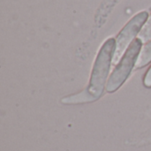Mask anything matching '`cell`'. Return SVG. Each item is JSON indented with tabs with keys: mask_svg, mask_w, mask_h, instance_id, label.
I'll list each match as a JSON object with an SVG mask.
<instances>
[{
	"mask_svg": "<svg viewBox=\"0 0 151 151\" xmlns=\"http://www.w3.org/2000/svg\"><path fill=\"white\" fill-rule=\"evenodd\" d=\"M143 83H144V86L145 87L151 88V67L149 69V71L147 72V73L145 74Z\"/></svg>",
	"mask_w": 151,
	"mask_h": 151,
	"instance_id": "obj_7",
	"label": "cell"
},
{
	"mask_svg": "<svg viewBox=\"0 0 151 151\" xmlns=\"http://www.w3.org/2000/svg\"><path fill=\"white\" fill-rule=\"evenodd\" d=\"M115 49L116 40L109 38L104 42L96 56L90 81L86 88V91L94 99V101L99 99L104 93L111 65H112L111 63Z\"/></svg>",
	"mask_w": 151,
	"mask_h": 151,
	"instance_id": "obj_1",
	"label": "cell"
},
{
	"mask_svg": "<svg viewBox=\"0 0 151 151\" xmlns=\"http://www.w3.org/2000/svg\"><path fill=\"white\" fill-rule=\"evenodd\" d=\"M148 19V12L145 11L141 12L133 17L119 32L116 39V49L112 59L113 65H117L119 63L131 43L134 41L135 36L140 34Z\"/></svg>",
	"mask_w": 151,
	"mask_h": 151,
	"instance_id": "obj_3",
	"label": "cell"
},
{
	"mask_svg": "<svg viewBox=\"0 0 151 151\" xmlns=\"http://www.w3.org/2000/svg\"><path fill=\"white\" fill-rule=\"evenodd\" d=\"M138 38L142 42V43H145L151 40V14L142 29L141 30L140 34L138 35Z\"/></svg>",
	"mask_w": 151,
	"mask_h": 151,
	"instance_id": "obj_6",
	"label": "cell"
},
{
	"mask_svg": "<svg viewBox=\"0 0 151 151\" xmlns=\"http://www.w3.org/2000/svg\"><path fill=\"white\" fill-rule=\"evenodd\" d=\"M142 46V42L139 38L134 39V41L131 43L108 80L106 86V90L108 93H113L118 90L128 78L134 65H136Z\"/></svg>",
	"mask_w": 151,
	"mask_h": 151,
	"instance_id": "obj_2",
	"label": "cell"
},
{
	"mask_svg": "<svg viewBox=\"0 0 151 151\" xmlns=\"http://www.w3.org/2000/svg\"><path fill=\"white\" fill-rule=\"evenodd\" d=\"M151 62V40L142 49L136 61V68H142Z\"/></svg>",
	"mask_w": 151,
	"mask_h": 151,
	"instance_id": "obj_4",
	"label": "cell"
},
{
	"mask_svg": "<svg viewBox=\"0 0 151 151\" xmlns=\"http://www.w3.org/2000/svg\"><path fill=\"white\" fill-rule=\"evenodd\" d=\"M91 102H94V99L88 94L86 89L77 95L70 96L68 97L63 98V100H62L63 104H84V103H91Z\"/></svg>",
	"mask_w": 151,
	"mask_h": 151,
	"instance_id": "obj_5",
	"label": "cell"
}]
</instances>
